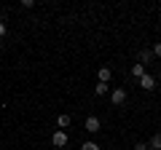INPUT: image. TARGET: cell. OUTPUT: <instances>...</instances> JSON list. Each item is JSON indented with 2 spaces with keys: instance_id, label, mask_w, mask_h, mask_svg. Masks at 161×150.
Returning <instances> with one entry per match:
<instances>
[{
  "instance_id": "obj_1",
  "label": "cell",
  "mask_w": 161,
  "mask_h": 150,
  "mask_svg": "<svg viewBox=\"0 0 161 150\" xmlns=\"http://www.w3.org/2000/svg\"><path fill=\"white\" fill-rule=\"evenodd\" d=\"M110 102H113V107L124 104V102H126V88H124V86H115V88H110Z\"/></svg>"
},
{
  "instance_id": "obj_2",
  "label": "cell",
  "mask_w": 161,
  "mask_h": 150,
  "mask_svg": "<svg viewBox=\"0 0 161 150\" xmlns=\"http://www.w3.org/2000/svg\"><path fill=\"white\" fill-rule=\"evenodd\" d=\"M67 142H70V137H67V131H62V129H57V131L51 134V145L54 147L62 150V147H67Z\"/></svg>"
},
{
  "instance_id": "obj_3",
  "label": "cell",
  "mask_w": 161,
  "mask_h": 150,
  "mask_svg": "<svg viewBox=\"0 0 161 150\" xmlns=\"http://www.w3.org/2000/svg\"><path fill=\"white\" fill-rule=\"evenodd\" d=\"M83 129H86L89 134H97V131H102V121H99L97 115H89L86 121H83Z\"/></svg>"
},
{
  "instance_id": "obj_4",
  "label": "cell",
  "mask_w": 161,
  "mask_h": 150,
  "mask_svg": "<svg viewBox=\"0 0 161 150\" xmlns=\"http://www.w3.org/2000/svg\"><path fill=\"white\" fill-rule=\"evenodd\" d=\"M110 78H113V70H110L108 64H102V67L97 70V83H110Z\"/></svg>"
},
{
  "instance_id": "obj_5",
  "label": "cell",
  "mask_w": 161,
  "mask_h": 150,
  "mask_svg": "<svg viewBox=\"0 0 161 150\" xmlns=\"http://www.w3.org/2000/svg\"><path fill=\"white\" fill-rule=\"evenodd\" d=\"M140 88H145V91H153V88H156V78H153L150 72H145L142 78H140Z\"/></svg>"
},
{
  "instance_id": "obj_6",
  "label": "cell",
  "mask_w": 161,
  "mask_h": 150,
  "mask_svg": "<svg viewBox=\"0 0 161 150\" xmlns=\"http://www.w3.org/2000/svg\"><path fill=\"white\" fill-rule=\"evenodd\" d=\"M153 51H150V48H142V51H140V64H145V67H148L150 62H153Z\"/></svg>"
},
{
  "instance_id": "obj_7",
  "label": "cell",
  "mask_w": 161,
  "mask_h": 150,
  "mask_svg": "<svg viewBox=\"0 0 161 150\" xmlns=\"http://www.w3.org/2000/svg\"><path fill=\"white\" fill-rule=\"evenodd\" d=\"M70 123H73V118H70L67 113H62V115H57V129H62V131H64V129H67Z\"/></svg>"
},
{
  "instance_id": "obj_8",
  "label": "cell",
  "mask_w": 161,
  "mask_h": 150,
  "mask_svg": "<svg viewBox=\"0 0 161 150\" xmlns=\"http://www.w3.org/2000/svg\"><path fill=\"white\" fill-rule=\"evenodd\" d=\"M129 72H132V78H137V81H140V78H142V75H145V64H132V67H129Z\"/></svg>"
},
{
  "instance_id": "obj_9",
  "label": "cell",
  "mask_w": 161,
  "mask_h": 150,
  "mask_svg": "<svg viewBox=\"0 0 161 150\" xmlns=\"http://www.w3.org/2000/svg\"><path fill=\"white\" fill-rule=\"evenodd\" d=\"M94 94H97V97H105V94H110V83H97V86H94Z\"/></svg>"
},
{
  "instance_id": "obj_10",
  "label": "cell",
  "mask_w": 161,
  "mask_h": 150,
  "mask_svg": "<svg viewBox=\"0 0 161 150\" xmlns=\"http://www.w3.org/2000/svg\"><path fill=\"white\" fill-rule=\"evenodd\" d=\"M148 147H150V150H161V134H153V137H150Z\"/></svg>"
},
{
  "instance_id": "obj_11",
  "label": "cell",
  "mask_w": 161,
  "mask_h": 150,
  "mask_svg": "<svg viewBox=\"0 0 161 150\" xmlns=\"http://www.w3.org/2000/svg\"><path fill=\"white\" fill-rule=\"evenodd\" d=\"M80 150H102V147H99V145L94 142V139H89V142H83V145H80Z\"/></svg>"
},
{
  "instance_id": "obj_12",
  "label": "cell",
  "mask_w": 161,
  "mask_h": 150,
  "mask_svg": "<svg viewBox=\"0 0 161 150\" xmlns=\"http://www.w3.org/2000/svg\"><path fill=\"white\" fill-rule=\"evenodd\" d=\"M6 35H8V27H6V22H0V40H3Z\"/></svg>"
},
{
  "instance_id": "obj_13",
  "label": "cell",
  "mask_w": 161,
  "mask_h": 150,
  "mask_svg": "<svg viewBox=\"0 0 161 150\" xmlns=\"http://www.w3.org/2000/svg\"><path fill=\"white\" fill-rule=\"evenodd\" d=\"M22 8H27V11H30V8H35V0H22Z\"/></svg>"
},
{
  "instance_id": "obj_14",
  "label": "cell",
  "mask_w": 161,
  "mask_h": 150,
  "mask_svg": "<svg viewBox=\"0 0 161 150\" xmlns=\"http://www.w3.org/2000/svg\"><path fill=\"white\" fill-rule=\"evenodd\" d=\"M150 51H153V56H161V43H153V48H150Z\"/></svg>"
},
{
  "instance_id": "obj_15",
  "label": "cell",
  "mask_w": 161,
  "mask_h": 150,
  "mask_svg": "<svg viewBox=\"0 0 161 150\" xmlns=\"http://www.w3.org/2000/svg\"><path fill=\"white\" fill-rule=\"evenodd\" d=\"M132 150H150V147H148V142H137Z\"/></svg>"
}]
</instances>
